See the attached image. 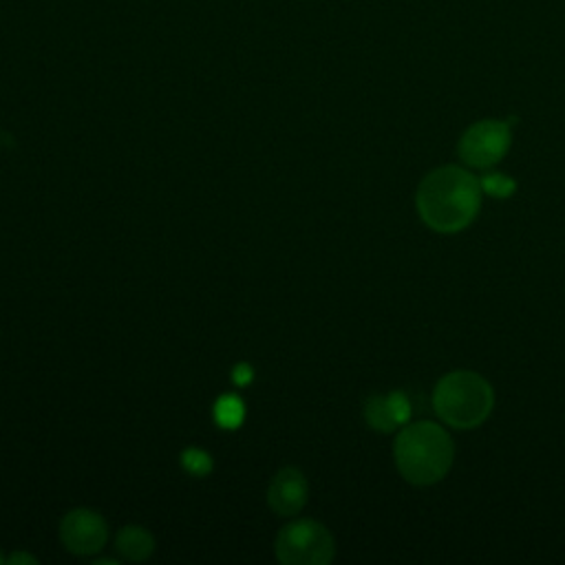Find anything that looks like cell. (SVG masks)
<instances>
[{
    "label": "cell",
    "mask_w": 565,
    "mask_h": 565,
    "mask_svg": "<svg viewBox=\"0 0 565 565\" xmlns=\"http://www.w3.org/2000/svg\"><path fill=\"white\" fill-rule=\"evenodd\" d=\"M482 183L459 166L431 170L418 185V215L433 232L455 235L466 230L480 215Z\"/></svg>",
    "instance_id": "cell-1"
},
{
    "label": "cell",
    "mask_w": 565,
    "mask_h": 565,
    "mask_svg": "<svg viewBox=\"0 0 565 565\" xmlns=\"http://www.w3.org/2000/svg\"><path fill=\"white\" fill-rule=\"evenodd\" d=\"M394 457L405 482L433 486L448 476L455 459V444L444 426L422 420L400 431L394 444Z\"/></svg>",
    "instance_id": "cell-2"
},
{
    "label": "cell",
    "mask_w": 565,
    "mask_h": 565,
    "mask_svg": "<svg viewBox=\"0 0 565 565\" xmlns=\"http://www.w3.org/2000/svg\"><path fill=\"white\" fill-rule=\"evenodd\" d=\"M433 407L440 420L450 429H478L493 413L495 392L476 371H450L433 392Z\"/></svg>",
    "instance_id": "cell-3"
},
{
    "label": "cell",
    "mask_w": 565,
    "mask_h": 565,
    "mask_svg": "<svg viewBox=\"0 0 565 565\" xmlns=\"http://www.w3.org/2000/svg\"><path fill=\"white\" fill-rule=\"evenodd\" d=\"M274 552L288 565H327L336 554V543L323 524L299 519L276 534Z\"/></svg>",
    "instance_id": "cell-4"
},
{
    "label": "cell",
    "mask_w": 565,
    "mask_h": 565,
    "mask_svg": "<svg viewBox=\"0 0 565 565\" xmlns=\"http://www.w3.org/2000/svg\"><path fill=\"white\" fill-rule=\"evenodd\" d=\"M510 140L513 135L506 122L482 120L461 135L457 153L466 166L486 170L506 157L510 151Z\"/></svg>",
    "instance_id": "cell-5"
},
{
    "label": "cell",
    "mask_w": 565,
    "mask_h": 565,
    "mask_svg": "<svg viewBox=\"0 0 565 565\" xmlns=\"http://www.w3.org/2000/svg\"><path fill=\"white\" fill-rule=\"evenodd\" d=\"M60 539L69 552L88 556L105 548L109 539V528L98 513L77 508L64 515L60 524Z\"/></svg>",
    "instance_id": "cell-6"
},
{
    "label": "cell",
    "mask_w": 565,
    "mask_h": 565,
    "mask_svg": "<svg viewBox=\"0 0 565 565\" xmlns=\"http://www.w3.org/2000/svg\"><path fill=\"white\" fill-rule=\"evenodd\" d=\"M308 480L299 468H282L267 486V504L280 517H292L308 504Z\"/></svg>",
    "instance_id": "cell-7"
},
{
    "label": "cell",
    "mask_w": 565,
    "mask_h": 565,
    "mask_svg": "<svg viewBox=\"0 0 565 565\" xmlns=\"http://www.w3.org/2000/svg\"><path fill=\"white\" fill-rule=\"evenodd\" d=\"M364 416L369 426L389 433L409 418V402L400 394H394L389 398H373L369 400Z\"/></svg>",
    "instance_id": "cell-8"
},
{
    "label": "cell",
    "mask_w": 565,
    "mask_h": 565,
    "mask_svg": "<svg viewBox=\"0 0 565 565\" xmlns=\"http://www.w3.org/2000/svg\"><path fill=\"white\" fill-rule=\"evenodd\" d=\"M116 548H118L120 556L127 561H144L153 554L155 541L148 530H144L140 526H127L120 530V534L116 539Z\"/></svg>",
    "instance_id": "cell-9"
},
{
    "label": "cell",
    "mask_w": 565,
    "mask_h": 565,
    "mask_svg": "<svg viewBox=\"0 0 565 565\" xmlns=\"http://www.w3.org/2000/svg\"><path fill=\"white\" fill-rule=\"evenodd\" d=\"M215 418L221 426L226 429H235L243 422V402L235 396H226L217 402L215 407Z\"/></svg>",
    "instance_id": "cell-10"
},
{
    "label": "cell",
    "mask_w": 565,
    "mask_h": 565,
    "mask_svg": "<svg viewBox=\"0 0 565 565\" xmlns=\"http://www.w3.org/2000/svg\"><path fill=\"white\" fill-rule=\"evenodd\" d=\"M482 191L486 195H493V197H500V200H506L515 193V181L502 172H495V175H486L482 181Z\"/></svg>",
    "instance_id": "cell-11"
},
{
    "label": "cell",
    "mask_w": 565,
    "mask_h": 565,
    "mask_svg": "<svg viewBox=\"0 0 565 565\" xmlns=\"http://www.w3.org/2000/svg\"><path fill=\"white\" fill-rule=\"evenodd\" d=\"M183 466L191 470L193 476H208L213 468V459L208 453H204L200 448H191L183 453Z\"/></svg>",
    "instance_id": "cell-12"
},
{
    "label": "cell",
    "mask_w": 565,
    "mask_h": 565,
    "mask_svg": "<svg viewBox=\"0 0 565 565\" xmlns=\"http://www.w3.org/2000/svg\"><path fill=\"white\" fill-rule=\"evenodd\" d=\"M250 381H252V371H250V366L241 364V366H237V369H235V383H237V385H245V383H250Z\"/></svg>",
    "instance_id": "cell-13"
},
{
    "label": "cell",
    "mask_w": 565,
    "mask_h": 565,
    "mask_svg": "<svg viewBox=\"0 0 565 565\" xmlns=\"http://www.w3.org/2000/svg\"><path fill=\"white\" fill-rule=\"evenodd\" d=\"M10 561H34L32 556H27V554H19V556H12Z\"/></svg>",
    "instance_id": "cell-14"
}]
</instances>
